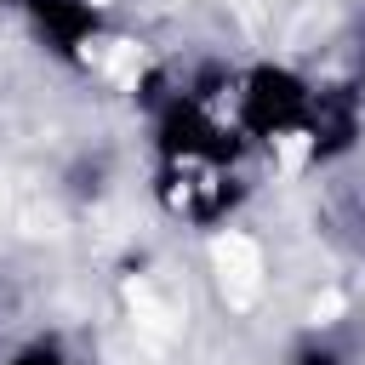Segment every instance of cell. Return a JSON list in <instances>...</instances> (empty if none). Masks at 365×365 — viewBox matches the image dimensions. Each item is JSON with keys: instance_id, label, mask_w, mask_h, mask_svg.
<instances>
[{"instance_id": "cell-1", "label": "cell", "mask_w": 365, "mask_h": 365, "mask_svg": "<svg viewBox=\"0 0 365 365\" xmlns=\"http://www.w3.org/2000/svg\"><path fill=\"white\" fill-rule=\"evenodd\" d=\"M0 365H80V359H74V348H68L57 331H34V336H23L17 348H6Z\"/></svg>"}, {"instance_id": "cell-2", "label": "cell", "mask_w": 365, "mask_h": 365, "mask_svg": "<svg viewBox=\"0 0 365 365\" xmlns=\"http://www.w3.org/2000/svg\"><path fill=\"white\" fill-rule=\"evenodd\" d=\"M285 365H354V354H348L331 331H308V336L285 354Z\"/></svg>"}]
</instances>
